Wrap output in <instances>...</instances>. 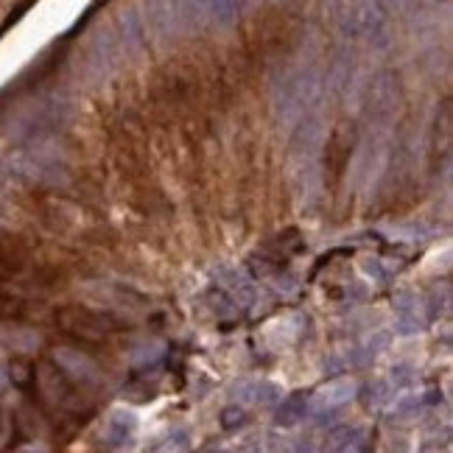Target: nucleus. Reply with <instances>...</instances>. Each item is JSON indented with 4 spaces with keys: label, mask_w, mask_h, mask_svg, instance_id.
Segmentation results:
<instances>
[{
    "label": "nucleus",
    "mask_w": 453,
    "mask_h": 453,
    "mask_svg": "<svg viewBox=\"0 0 453 453\" xmlns=\"http://www.w3.org/2000/svg\"><path fill=\"white\" fill-rule=\"evenodd\" d=\"M322 146L325 121L319 112L305 115L291 138V182L302 210H313L322 202Z\"/></svg>",
    "instance_id": "nucleus-1"
},
{
    "label": "nucleus",
    "mask_w": 453,
    "mask_h": 453,
    "mask_svg": "<svg viewBox=\"0 0 453 453\" xmlns=\"http://www.w3.org/2000/svg\"><path fill=\"white\" fill-rule=\"evenodd\" d=\"M322 98H325L322 76L316 71H300V73L283 76L274 84V92H272L274 115H277L280 126H286V129H294L305 115L319 112Z\"/></svg>",
    "instance_id": "nucleus-2"
},
{
    "label": "nucleus",
    "mask_w": 453,
    "mask_h": 453,
    "mask_svg": "<svg viewBox=\"0 0 453 453\" xmlns=\"http://www.w3.org/2000/svg\"><path fill=\"white\" fill-rule=\"evenodd\" d=\"M353 394H356V380H350V378H339V380L325 383V386H322V389L308 400V406L313 409V414H330V411H336L339 406L350 403V400H353Z\"/></svg>",
    "instance_id": "nucleus-3"
},
{
    "label": "nucleus",
    "mask_w": 453,
    "mask_h": 453,
    "mask_svg": "<svg viewBox=\"0 0 453 453\" xmlns=\"http://www.w3.org/2000/svg\"><path fill=\"white\" fill-rule=\"evenodd\" d=\"M54 358H56V364L62 367V373H68V375L78 380V383H98V367H95V361L92 358H87L84 353H78V350H71V347H59L56 353H54Z\"/></svg>",
    "instance_id": "nucleus-4"
},
{
    "label": "nucleus",
    "mask_w": 453,
    "mask_h": 453,
    "mask_svg": "<svg viewBox=\"0 0 453 453\" xmlns=\"http://www.w3.org/2000/svg\"><path fill=\"white\" fill-rule=\"evenodd\" d=\"M394 310H397V333L403 336H411V333H420L423 325H425V305L417 294H409L403 291L397 302H394Z\"/></svg>",
    "instance_id": "nucleus-5"
},
{
    "label": "nucleus",
    "mask_w": 453,
    "mask_h": 453,
    "mask_svg": "<svg viewBox=\"0 0 453 453\" xmlns=\"http://www.w3.org/2000/svg\"><path fill=\"white\" fill-rule=\"evenodd\" d=\"M138 431V417L126 409H115L109 417H107V428H104V440L112 445V448H123L132 442Z\"/></svg>",
    "instance_id": "nucleus-6"
},
{
    "label": "nucleus",
    "mask_w": 453,
    "mask_h": 453,
    "mask_svg": "<svg viewBox=\"0 0 453 453\" xmlns=\"http://www.w3.org/2000/svg\"><path fill=\"white\" fill-rule=\"evenodd\" d=\"M235 392H241V400L258 403V406H274L283 397V389L277 383H269V380H246Z\"/></svg>",
    "instance_id": "nucleus-7"
},
{
    "label": "nucleus",
    "mask_w": 453,
    "mask_h": 453,
    "mask_svg": "<svg viewBox=\"0 0 453 453\" xmlns=\"http://www.w3.org/2000/svg\"><path fill=\"white\" fill-rule=\"evenodd\" d=\"M327 448L330 451H358L364 448V440H367V431L364 428H356V425H342V428H333L327 434Z\"/></svg>",
    "instance_id": "nucleus-8"
},
{
    "label": "nucleus",
    "mask_w": 453,
    "mask_h": 453,
    "mask_svg": "<svg viewBox=\"0 0 453 453\" xmlns=\"http://www.w3.org/2000/svg\"><path fill=\"white\" fill-rule=\"evenodd\" d=\"M280 400H283V403H280V409H277V425H283V428L297 425L302 417H305V411H308V397H305V392L280 397Z\"/></svg>",
    "instance_id": "nucleus-9"
},
{
    "label": "nucleus",
    "mask_w": 453,
    "mask_h": 453,
    "mask_svg": "<svg viewBox=\"0 0 453 453\" xmlns=\"http://www.w3.org/2000/svg\"><path fill=\"white\" fill-rule=\"evenodd\" d=\"M92 65H95V71L98 73H109L112 68H115V48H112V40L107 37V34H98V40H95V51H92Z\"/></svg>",
    "instance_id": "nucleus-10"
},
{
    "label": "nucleus",
    "mask_w": 453,
    "mask_h": 453,
    "mask_svg": "<svg viewBox=\"0 0 453 453\" xmlns=\"http://www.w3.org/2000/svg\"><path fill=\"white\" fill-rule=\"evenodd\" d=\"M123 40H126L129 51H140V45H143V31H140V25H138V20L132 14L123 17Z\"/></svg>",
    "instance_id": "nucleus-11"
},
{
    "label": "nucleus",
    "mask_w": 453,
    "mask_h": 453,
    "mask_svg": "<svg viewBox=\"0 0 453 453\" xmlns=\"http://www.w3.org/2000/svg\"><path fill=\"white\" fill-rule=\"evenodd\" d=\"M185 448H188V434H185V431L168 434V442L159 445V451H185Z\"/></svg>",
    "instance_id": "nucleus-12"
},
{
    "label": "nucleus",
    "mask_w": 453,
    "mask_h": 453,
    "mask_svg": "<svg viewBox=\"0 0 453 453\" xmlns=\"http://www.w3.org/2000/svg\"><path fill=\"white\" fill-rule=\"evenodd\" d=\"M224 428H232V425H241L243 423V411L241 409H235V406H229V409H224Z\"/></svg>",
    "instance_id": "nucleus-13"
},
{
    "label": "nucleus",
    "mask_w": 453,
    "mask_h": 453,
    "mask_svg": "<svg viewBox=\"0 0 453 453\" xmlns=\"http://www.w3.org/2000/svg\"><path fill=\"white\" fill-rule=\"evenodd\" d=\"M3 386H6V367L0 364V389H3Z\"/></svg>",
    "instance_id": "nucleus-14"
}]
</instances>
